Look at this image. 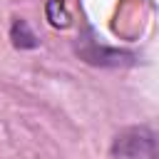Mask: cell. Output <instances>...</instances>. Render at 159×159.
<instances>
[{"label":"cell","mask_w":159,"mask_h":159,"mask_svg":"<svg viewBox=\"0 0 159 159\" xmlns=\"http://www.w3.org/2000/svg\"><path fill=\"white\" fill-rule=\"evenodd\" d=\"M10 37H12L15 47H22V50L37 47V40H35V35H32V30L27 27V22H25V20H15V22H12Z\"/></svg>","instance_id":"2"},{"label":"cell","mask_w":159,"mask_h":159,"mask_svg":"<svg viewBox=\"0 0 159 159\" xmlns=\"http://www.w3.org/2000/svg\"><path fill=\"white\" fill-rule=\"evenodd\" d=\"M114 159H159V134L147 127L127 129L114 142Z\"/></svg>","instance_id":"1"}]
</instances>
